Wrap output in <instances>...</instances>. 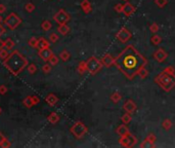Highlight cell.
<instances>
[{"mask_svg": "<svg viewBox=\"0 0 175 148\" xmlns=\"http://www.w3.org/2000/svg\"><path fill=\"white\" fill-rule=\"evenodd\" d=\"M147 60L132 44H129L115 58L114 65L120 70L125 77L132 80L142 67H145Z\"/></svg>", "mask_w": 175, "mask_h": 148, "instance_id": "1", "label": "cell"}, {"mask_svg": "<svg viewBox=\"0 0 175 148\" xmlns=\"http://www.w3.org/2000/svg\"><path fill=\"white\" fill-rule=\"evenodd\" d=\"M28 60L18 51H13L6 59L3 60V66L14 76H18L25 67L28 66Z\"/></svg>", "mask_w": 175, "mask_h": 148, "instance_id": "2", "label": "cell"}, {"mask_svg": "<svg viewBox=\"0 0 175 148\" xmlns=\"http://www.w3.org/2000/svg\"><path fill=\"white\" fill-rule=\"evenodd\" d=\"M155 82L166 93L175 87V74H169L163 70L155 77Z\"/></svg>", "mask_w": 175, "mask_h": 148, "instance_id": "3", "label": "cell"}, {"mask_svg": "<svg viewBox=\"0 0 175 148\" xmlns=\"http://www.w3.org/2000/svg\"><path fill=\"white\" fill-rule=\"evenodd\" d=\"M4 26H6L10 30H16L21 24H22V19L14 12L9 14L3 21Z\"/></svg>", "mask_w": 175, "mask_h": 148, "instance_id": "4", "label": "cell"}, {"mask_svg": "<svg viewBox=\"0 0 175 148\" xmlns=\"http://www.w3.org/2000/svg\"><path fill=\"white\" fill-rule=\"evenodd\" d=\"M86 66H87V71L91 75H95L97 72L101 71V69L103 68V64H101V60L97 59L96 57L89 58L86 61Z\"/></svg>", "mask_w": 175, "mask_h": 148, "instance_id": "5", "label": "cell"}, {"mask_svg": "<svg viewBox=\"0 0 175 148\" xmlns=\"http://www.w3.org/2000/svg\"><path fill=\"white\" fill-rule=\"evenodd\" d=\"M71 133L75 136V138L77 139H82L83 137L86 135V133L88 132V129L84 124V122H77L71 127Z\"/></svg>", "mask_w": 175, "mask_h": 148, "instance_id": "6", "label": "cell"}, {"mask_svg": "<svg viewBox=\"0 0 175 148\" xmlns=\"http://www.w3.org/2000/svg\"><path fill=\"white\" fill-rule=\"evenodd\" d=\"M71 20V16L64 9H60L57 14L53 16V21L57 23L58 25L60 24H67L69 21Z\"/></svg>", "mask_w": 175, "mask_h": 148, "instance_id": "7", "label": "cell"}, {"mask_svg": "<svg viewBox=\"0 0 175 148\" xmlns=\"http://www.w3.org/2000/svg\"><path fill=\"white\" fill-rule=\"evenodd\" d=\"M131 37H132V34H131V32L127 28H125V27L121 28L120 30L117 32V34H116V38L118 39V40L120 41L121 43L128 42V41L131 39Z\"/></svg>", "mask_w": 175, "mask_h": 148, "instance_id": "8", "label": "cell"}, {"mask_svg": "<svg viewBox=\"0 0 175 148\" xmlns=\"http://www.w3.org/2000/svg\"><path fill=\"white\" fill-rule=\"evenodd\" d=\"M153 57L157 62H159V63H163V62H165L166 59L168 58V53L164 49H159L154 53Z\"/></svg>", "mask_w": 175, "mask_h": 148, "instance_id": "9", "label": "cell"}, {"mask_svg": "<svg viewBox=\"0 0 175 148\" xmlns=\"http://www.w3.org/2000/svg\"><path fill=\"white\" fill-rule=\"evenodd\" d=\"M156 142V136L153 133H149L147 137H145V141L140 144V147H155Z\"/></svg>", "mask_w": 175, "mask_h": 148, "instance_id": "10", "label": "cell"}, {"mask_svg": "<svg viewBox=\"0 0 175 148\" xmlns=\"http://www.w3.org/2000/svg\"><path fill=\"white\" fill-rule=\"evenodd\" d=\"M101 64H103V67L106 68H110L111 66H113L115 64V58L111 55V54H106L103 57V59L101 60Z\"/></svg>", "mask_w": 175, "mask_h": 148, "instance_id": "11", "label": "cell"}, {"mask_svg": "<svg viewBox=\"0 0 175 148\" xmlns=\"http://www.w3.org/2000/svg\"><path fill=\"white\" fill-rule=\"evenodd\" d=\"M136 10V7H135L133 4H131L130 2H125V4H123V14L126 16H130L131 14H133Z\"/></svg>", "mask_w": 175, "mask_h": 148, "instance_id": "12", "label": "cell"}, {"mask_svg": "<svg viewBox=\"0 0 175 148\" xmlns=\"http://www.w3.org/2000/svg\"><path fill=\"white\" fill-rule=\"evenodd\" d=\"M136 108H137L136 104H135L131 99L127 100V101L124 103V105H123V109L125 110V112H128V113H131V114H132L133 112H135Z\"/></svg>", "mask_w": 175, "mask_h": 148, "instance_id": "13", "label": "cell"}, {"mask_svg": "<svg viewBox=\"0 0 175 148\" xmlns=\"http://www.w3.org/2000/svg\"><path fill=\"white\" fill-rule=\"evenodd\" d=\"M38 55H39V57L43 60V61L47 62V61H49V59H50L51 56L53 55V53H52V51L50 49V47H47V49H41V51H39Z\"/></svg>", "mask_w": 175, "mask_h": 148, "instance_id": "14", "label": "cell"}, {"mask_svg": "<svg viewBox=\"0 0 175 148\" xmlns=\"http://www.w3.org/2000/svg\"><path fill=\"white\" fill-rule=\"evenodd\" d=\"M116 133L120 137H123V136H128V135L130 134V131H129V129L127 128L126 124H120V126L117 128Z\"/></svg>", "mask_w": 175, "mask_h": 148, "instance_id": "15", "label": "cell"}, {"mask_svg": "<svg viewBox=\"0 0 175 148\" xmlns=\"http://www.w3.org/2000/svg\"><path fill=\"white\" fill-rule=\"evenodd\" d=\"M80 5H81L82 10L85 14H90L91 10H92V6H91V3L89 0H82Z\"/></svg>", "mask_w": 175, "mask_h": 148, "instance_id": "16", "label": "cell"}, {"mask_svg": "<svg viewBox=\"0 0 175 148\" xmlns=\"http://www.w3.org/2000/svg\"><path fill=\"white\" fill-rule=\"evenodd\" d=\"M49 41L46 40L45 38H43V37H40V38H38V43H37V49H39V51H41V49H47V47H49Z\"/></svg>", "mask_w": 175, "mask_h": 148, "instance_id": "17", "label": "cell"}, {"mask_svg": "<svg viewBox=\"0 0 175 148\" xmlns=\"http://www.w3.org/2000/svg\"><path fill=\"white\" fill-rule=\"evenodd\" d=\"M45 101H46V103L49 104L50 106H55L58 102V98L55 95H53V94H49V95L45 98Z\"/></svg>", "mask_w": 175, "mask_h": 148, "instance_id": "18", "label": "cell"}, {"mask_svg": "<svg viewBox=\"0 0 175 148\" xmlns=\"http://www.w3.org/2000/svg\"><path fill=\"white\" fill-rule=\"evenodd\" d=\"M57 31L60 34L67 35V34H69V32L71 31V28H70V26H68L67 24H60V26L57 27Z\"/></svg>", "mask_w": 175, "mask_h": 148, "instance_id": "19", "label": "cell"}, {"mask_svg": "<svg viewBox=\"0 0 175 148\" xmlns=\"http://www.w3.org/2000/svg\"><path fill=\"white\" fill-rule=\"evenodd\" d=\"M47 120H48L51 124H55L60 122V115H58L57 112H51L48 115V117H47Z\"/></svg>", "mask_w": 175, "mask_h": 148, "instance_id": "20", "label": "cell"}, {"mask_svg": "<svg viewBox=\"0 0 175 148\" xmlns=\"http://www.w3.org/2000/svg\"><path fill=\"white\" fill-rule=\"evenodd\" d=\"M23 105H24L26 108H28V109L32 108L33 106H34V102H33L32 96H28V97L25 98V99L23 100Z\"/></svg>", "mask_w": 175, "mask_h": 148, "instance_id": "21", "label": "cell"}, {"mask_svg": "<svg viewBox=\"0 0 175 148\" xmlns=\"http://www.w3.org/2000/svg\"><path fill=\"white\" fill-rule=\"evenodd\" d=\"M87 71V66H86V61H81L78 65V72L79 74H84Z\"/></svg>", "mask_w": 175, "mask_h": 148, "instance_id": "22", "label": "cell"}, {"mask_svg": "<svg viewBox=\"0 0 175 148\" xmlns=\"http://www.w3.org/2000/svg\"><path fill=\"white\" fill-rule=\"evenodd\" d=\"M131 119H132V114L128 113V112H125V114H123L122 117H121L122 122H123V124H128L129 122H131Z\"/></svg>", "mask_w": 175, "mask_h": 148, "instance_id": "23", "label": "cell"}, {"mask_svg": "<svg viewBox=\"0 0 175 148\" xmlns=\"http://www.w3.org/2000/svg\"><path fill=\"white\" fill-rule=\"evenodd\" d=\"M70 58H71V54L69 53L68 51H66V49H64V51L60 54V59L62 60V61H64V62L69 61V60H70Z\"/></svg>", "mask_w": 175, "mask_h": 148, "instance_id": "24", "label": "cell"}, {"mask_svg": "<svg viewBox=\"0 0 175 148\" xmlns=\"http://www.w3.org/2000/svg\"><path fill=\"white\" fill-rule=\"evenodd\" d=\"M172 126H173V124H172L171 119H169V118H165V119L163 120V122H162V127H163V129L166 131L170 130V129L172 128Z\"/></svg>", "mask_w": 175, "mask_h": 148, "instance_id": "25", "label": "cell"}, {"mask_svg": "<svg viewBox=\"0 0 175 148\" xmlns=\"http://www.w3.org/2000/svg\"><path fill=\"white\" fill-rule=\"evenodd\" d=\"M127 138H128V142H129V147H133L136 145L137 143V138L134 136V135H132L130 133V134L127 136Z\"/></svg>", "mask_w": 175, "mask_h": 148, "instance_id": "26", "label": "cell"}, {"mask_svg": "<svg viewBox=\"0 0 175 148\" xmlns=\"http://www.w3.org/2000/svg\"><path fill=\"white\" fill-rule=\"evenodd\" d=\"M41 28L43 29L44 31H49L51 28H52V24L49 20H45L43 21V23L41 24Z\"/></svg>", "mask_w": 175, "mask_h": 148, "instance_id": "27", "label": "cell"}, {"mask_svg": "<svg viewBox=\"0 0 175 148\" xmlns=\"http://www.w3.org/2000/svg\"><path fill=\"white\" fill-rule=\"evenodd\" d=\"M121 99H122V96L120 95V94L118 93V92H114L113 94L111 95V100L112 102H114V103H119V102L121 101Z\"/></svg>", "mask_w": 175, "mask_h": 148, "instance_id": "28", "label": "cell"}, {"mask_svg": "<svg viewBox=\"0 0 175 148\" xmlns=\"http://www.w3.org/2000/svg\"><path fill=\"white\" fill-rule=\"evenodd\" d=\"M151 41L153 42V44H155V45H159L160 43L162 42V37L161 36H159V35L156 33V34H154L153 36H152V38H151Z\"/></svg>", "mask_w": 175, "mask_h": 148, "instance_id": "29", "label": "cell"}, {"mask_svg": "<svg viewBox=\"0 0 175 148\" xmlns=\"http://www.w3.org/2000/svg\"><path fill=\"white\" fill-rule=\"evenodd\" d=\"M4 42H5V49H8V51H10V49H12L14 47V45H16V43H14V41L12 40L11 38H7L6 40H4Z\"/></svg>", "mask_w": 175, "mask_h": 148, "instance_id": "30", "label": "cell"}, {"mask_svg": "<svg viewBox=\"0 0 175 148\" xmlns=\"http://www.w3.org/2000/svg\"><path fill=\"white\" fill-rule=\"evenodd\" d=\"M119 143H120V145L123 147H129V142H128V138H127V136L120 137V139H119Z\"/></svg>", "mask_w": 175, "mask_h": 148, "instance_id": "31", "label": "cell"}, {"mask_svg": "<svg viewBox=\"0 0 175 148\" xmlns=\"http://www.w3.org/2000/svg\"><path fill=\"white\" fill-rule=\"evenodd\" d=\"M137 75H139V77L140 78H147V75H149V71H147V69L145 67H142L140 70L138 71V73H137Z\"/></svg>", "mask_w": 175, "mask_h": 148, "instance_id": "32", "label": "cell"}, {"mask_svg": "<svg viewBox=\"0 0 175 148\" xmlns=\"http://www.w3.org/2000/svg\"><path fill=\"white\" fill-rule=\"evenodd\" d=\"M154 2H155L156 5L160 8L165 7V6L168 4V0H154Z\"/></svg>", "mask_w": 175, "mask_h": 148, "instance_id": "33", "label": "cell"}, {"mask_svg": "<svg viewBox=\"0 0 175 148\" xmlns=\"http://www.w3.org/2000/svg\"><path fill=\"white\" fill-rule=\"evenodd\" d=\"M159 29H160V26L157 24V23H153V24H152L151 26H149V31H151L152 33H154V34L158 33Z\"/></svg>", "mask_w": 175, "mask_h": 148, "instance_id": "34", "label": "cell"}, {"mask_svg": "<svg viewBox=\"0 0 175 148\" xmlns=\"http://www.w3.org/2000/svg\"><path fill=\"white\" fill-rule=\"evenodd\" d=\"M25 9L28 12H33L35 10V5L32 2H28V3L25 4Z\"/></svg>", "mask_w": 175, "mask_h": 148, "instance_id": "35", "label": "cell"}, {"mask_svg": "<svg viewBox=\"0 0 175 148\" xmlns=\"http://www.w3.org/2000/svg\"><path fill=\"white\" fill-rule=\"evenodd\" d=\"M27 68H28V72L30 74H35L37 72V67H36V65H35V64H30V65L28 64Z\"/></svg>", "mask_w": 175, "mask_h": 148, "instance_id": "36", "label": "cell"}, {"mask_svg": "<svg viewBox=\"0 0 175 148\" xmlns=\"http://www.w3.org/2000/svg\"><path fill=\"white\" fill-rule=\"evenodd\" d=\"M37 43H38V38H36V37H32V38L28 41V44L30 45L31 47H33V49L37 47Z\"/></svg>", "mask_w": 175, "mask_h": 148, "instance_id": "37", "label": "cell"}, {"mask_svg": "<svg viewBox=\"0 0 175 148\" xmlns=\"http://www.w3.org/2000/svg\"><path fill=\"white\" fill-rule=\"evenodd\" d=\"M58 39H60V37H58V35L55 32L51 33V34L49 35V40H50V42L55 43V42H57V41H58Z\"/></svg>", "mask_w": 175, "mask_h": 148, "instance_id": "38", "label": "cell"}, {"mask_svg": "<svg viewBox=\"0 0 175 148\" xmlns=\"http://www.w3.org/2000/svg\"><path fill=\"white\" fill-rule=\"evenodd\" d=\"M58 61H60V60H58V58L57 57V56L52 55L50 59H49L48 62H49V64H50L51 66H55V65H57V64H58Z\"/></svg>", "mask_w": 175, "mask_h": 148, "instance_id": "39", "label": "cell"}, {"mask_svg": "<svg viewBox=\"0 0 175 148\" xmlns=\"http://www.w3.org/2000/svg\"><path fill=\"white\" fill-rule=\"evenodd\" d=\"M7 57H8V49H6L5 47L0 49V59L4 60Z\"/></svg>", "mask_w": 175, "mask_h": 148, "instance_id": "40", "label": "cell"}, {"mask_svg": "<svg viewBox=\"0 0 175 148\" xmlns=\"http://www.w3.org/2000/svg\"><path fill=\"white\" fill-rule=\"evenodd\" d=\"M42 71L44 72L45 74L50 73V71H51V65L50 64H44V65L42 66Z\"/></svg>", "mask_w": 175, "mask_h": 148, "instance_id": "41", "label": "cell"}, {"mask_svg": "<svg viewBox=\"0 0 175 148\" xmlns=\"http://www.w3.org/2000/svg\"><path fill=\"white\" fill-rule=\"evenodd\" d=\"M114 9H115L117 12H119V14L123 12V4H121V3L115 4V6H114Z\"/></svg>", "mask_w": 175, "mask_h": 148, "instance_id": "42", "label": "cell"}, {"mask_svg": "<svg viewBox=\"0 0 175 148\" xmlns=\"http://www.w3.org/2000/svg\"><path fill=\"white\" fill-rule=\"evenodd\" d=\"M164 71L169 74H175V68L173 66H168V67H166L165 69H164Z\"/></svg>", "mask_w": 175, "mask_h": 148, "instance_id": "43", "label": "cell"}, {"mask_svg": "<svg viewBox=\"0 0 175 148\" xmlns=\"http://www.w3.org/2000/svg\"><path fill=\"white\" fill-rule=\"evenodd\" d=\"M8 92L7 87H6V85H0V95H5L6 93Z\"/></svg>", "mask_w": 175, "mask_h": 148, "instance_id": "44", "label": "cell"}, {"mask_svg": "<svg viewBox=\"0 0 175 148\" xmlns=\"http://www.w3.org/2000/svg\"><path fill=\"white\" fill-rule=\"evenodd\" d=\"M10 146H11V144H10V142L7 140V139H6V140H4L3 143L1 144L2 148H7V147H10Z\"/></svg>", "mask_w": 175, "mask_h": 148, "instance_id": "45", "label": "cell"}, {"mask_svg": "<svg viewBox=\"0 0 175 148\" xmlns=\"http://www.w3.org/2000/svg\"><path fill=\"white\" fill-rule=\"evenodd\" d=\"M32 99H33V102H34V105H37V104L40 103V99H39V97H37V96H32Z\"/></svg>", "mask_w": 175, "mask_h": 148, "instance_id": "46", "label": "cell"}, {"mask_svg": "<svg viewBox=\"0 0 175 148\" xmlns=\"http://www.w3.org/2000/svg\"><path fill=\"white\" fill-rule=\"evenodd\" d=\"M6 11V6L4 4H0V14H4Z\"/></svg>", "mask_w": 175, "mask_h": 148, "instance_id": "47", "label": "cell"}, {"mask_svg": "<svg viewBox=\"0 0 175 148\" xmlns=\"http://www.w3.org/2000/svg\"><path fill=\"white\" fill-rule=\"evenodd\" d=\"M4 33H5V28H4V27L1 25V23H0V37H1Z\"/></svg>", "mask_w": 175, "mask_h": 148, "instance_id": "48", "label": "cell"}, {"mask_svg": "<svg viewBox=\"0 0 175 148\" xmlns=\"http://www.w3.org/2000/svg\"><path fill=\"white\" fill-rule=\"evenodd\" d=\"M4 140H6V138H5V136L4 135H2V133L0 132V147H1V144L3 143V141Z\"/></svg>", "mask_w": 175, "mask_h": 148, "instance_id": "49", "label": "cell"}, {"mask_svg": "<svg viewBox=\"0 0 175 148\" xmlns=\"http://www.w3.org/2000/svg\"><path fill=\"white\" fill-rule=\"evenodd\" d=\"M4 47H5V42H4L3 40H1V39H0V49H4Z\"/></svg>", "mask_w": 175, "mask_h": 148, "instance_id": "50", "label": "cell"}, {"mask_svg": "<svg viewBox=\"0 0 175 148\" xmlns=\"http://www.w3.org/2000/svg\"><path fill=\"white\" fill-rule=\"evenodd\" d=\"M2 22V16H1V14H0V23Z\"/></svg>", "mask_w": 175, "mask_h": 148, "instance_id": "51", "label": "cell"}, {"mask_svg": "<svg viewBox=\"0 0 175 148\" xmlns=\"http://www.w3.org/2000/svg\"><path fill=\"white\" fill-rule=\"evenodd\" d=\"M1 112H2V109H1V107H0V114H1Z\"/></svg>", "mask_w": 175, "mask_h": 148, "instance_id": "52", "label": "cell"}, {"mask_svg": "<svg viewBox=\"0 0 175 148\" xmlns=\"http://www.w3.org/2000/svg\"><path fill=\"white\" fill-rule=\"evenodd\" d=\"M123 1H125V2H127V1H128V0H123Z\"/></svg>", "mask_w": 175, "mask_h": 148, "instance_id": "53", "label": "cell"}]
</instances>
